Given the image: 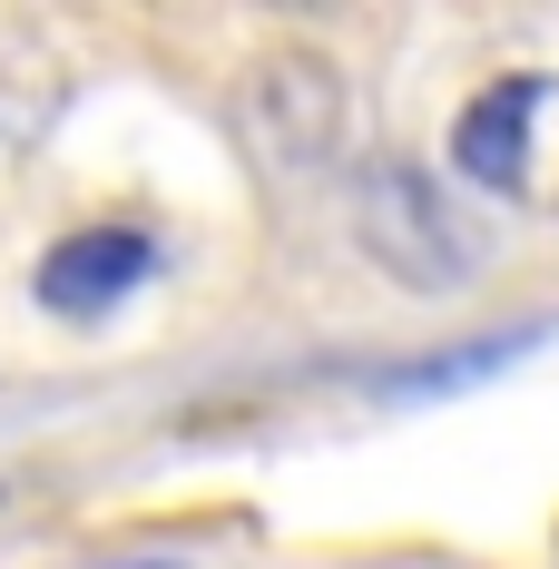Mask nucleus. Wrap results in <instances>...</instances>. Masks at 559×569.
<instances>
[{"label":"nucleus","instance_id":"1","mask_svg":"<svg viewBox=\"0 0 559 569\" xmlns=\"http://www.w3.org/2000/svg\"><path fill=\"white\" fill-rule=\"evenodd\" d=\"M343 227H353V256L383 284L432 295V305L442 295H471V284L491 276V256H501V236L471 207V187H451V168L412 158V148L353 158V177H343Z\"/></svg>","mask_w":559,"mask_h":569},{"label":"nucleus","instance_id":"2","mask_svg":"<svg viewBox=\"0 0 559 569\" xmlns=\"http://www.w3.org/2000/svg\"><path fill=\"white\" fill-rule=\"evenodd\" d=\"M236 128L276 177H353V69L335 50H266L236 89Z\"/></svg>","mask_w":559,"mask_h":569},{"label":"nucleus","instance_id":"3","mask_svg":"<svg viewBox=\"0 0 559 569\" xmlns=\"http://www.w3.org/2000/svg\"><path fill=\"white\" fill-rule=\"evenodd\" d=\"M550 109V69H501L491 89H471L451 118V187H530V128Z\"/></svg>","mask_w":559,"mask_h":569},{"label":"nucleus","instance_id":"4","mask_svg":"<svg viewBox=\"0 0 559 569\" xmlns=\"http://www.w3.org/2000/svg\"><path fill=\"white\" fill-rule=\"evenodd\" d=\"M148 266H158L148 227H79L40 256V305L50 315H109L128 284H148Z\"/></svg>","mask_w":559,"mask_h":569}]
</instances>
